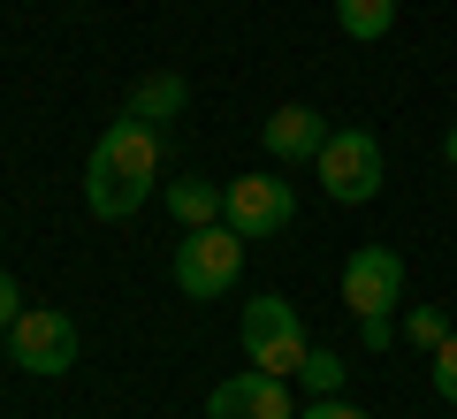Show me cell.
<instances>
[{"mask_svg": "<svg viewBox=\"0 0 457 419\" xmlns=\"http://www.w3.org/2000/svg\"><path fill=\"white\" fill-rule=\"evenodd\" d=\"M237 274H245V237L228 222H213V229H183V244H176V290L183 297H228L237 290Z\"/></svg>", "mask_w": 457, "mask_h": 419, "instance_id": "cell-3", "label": "cell"}, {"mask_svg": "<svg viewBox=\"0 0 457 419\" xmlns=\"http://www.w3.org/2000/svg\"><path fill=\"white\" fill-rule=\"evenodd\" d=\"M442 153H450V168H457V122H450V138H442Z\"/></svg>", "mask_w": 457, "mask_h": 419, "instance_id": "cell-19", "label": "cell"}, {"mask_svg": "<svg viewBox=\"0 0 457 419\" xmlns=\"http://www.w3.org/2000/svg\"><path fill=\"white\" fill-rule=\"evenodd\" d=\"M161 198H168V214H176V229H213V222H221V183H206L198 168L176 176Z\"/></svg>", "mask_w": 457, "mask_h": 419, "instance_id": "cell-11", "label": "cell"}, {"mask_svg": "<svg viewBox=\"0 0 457 419\" xmlns=\"http://www.w3.org/2000/svg\"><path fill=\"white\" fill-rule=\"evenodd\" d=\"M206 419H297V404H290V381L282 373H228V381H213V397H206Z\"/></svg>", "mask_w": 457, "mask_h": 419, "instance_id": "cell-8", "label": "cell"}, {"mask_svg": "<svg viewBox=\"0 0 457 419\" xmlns=\"http://www.w3.org/2000/svg\"><path fill=\"white\" fill-rule=\"evenodd\" d=\"M427 373H435V397H442V404H457V328L435 343V351H427Z\"/></svg>", "mask_w": 457, "mask_h": 419, "instance_id": "cell-14", "label": "cell"}, {"mask_svg": "<svg viewBox=\"0 0 457 419\" xmlns=\"http://www.w3.org/2000/svg\"><path fill=\"white\" fill-rule=\"evenodd\" d=\"M0 358H8V336H0Z\"/></svg>", "mask_w": 457, "mask_h": 419, "instance_id": "cell-20", "label": "cell"}, {"mask_svg": "<svg viewBox=\"0 0 457 419\" xmlns=\"http://www.w3.org/2000/svg\"><path fill=\"white\" fill-rule=\"evenodd\" d=\"M381 138L366 122H343V130H328V146H320V183H328V198L336 206H366V198L381 191Z\"/></svg>", "mask_w": 457, "mask_h": 419, "instance_id": "cell-4", "label": "cell"}, {"mask_svg": "<svg viewBox=\"0 0 457 419\" xmlns=\"http://www.w3.org/2000/svg\"><path fill=\"white\" fill-rule=\"evenodd\" d=\"M396 297H404V259L389 244H359L343 259V306L351 313H396Z\"/></svg>", "mask_w": 457, "mask_h": 419, "instance_id": "cell-7", "label": "cell"}, {"mask_svg": "<svg viewBox=\"0 0 457 419\" xmlns=\"http://www.w3.org/2000/svg\"><path fill=\"white\" fill-rule=\"evenodd\" d=\"M336 23H343L351 38H366V46H374V38H389L396 0H336Z\"/></svg>", "mask_w": 457, "mask_h": 419, "instance_id": "cell-12", "label": "cell"}, {"mask_svg": "<svg viewBox=\"0 0 457 419\" xmlns=\"http://www.w3.org/2000/svg\"><path fill=\"white\" fill-rule=\"evenodd\" d=\"M16 321H23V290H16V274L0 267V336H8Z\"/></svg>", "mask_w": 457, "mask_h": 419, "instance_id": "cell-18", "label": "cell"}, {"mask_svg": "<svg viewBox=\"0 0 457 419\" xmlns=\"http://www.w3.org/2000/svg\"><path fill=\"white\" fill-rule=\"evenodd\" d=\"M290 214H297V191L282 176H260V168H252V176H228L221 183V222L237 229V237H275V229H290Z\"/></svg>", "mask_w": 457, "mask_h": 419, "instance_id": "cell-6", "label": "cell"}, {"mask_svg": "<svg viewBox=\"0 0 457 419\" xmlns=\"http://www.w3.org/2000/svg\"><path fill=\"white\" fill-rule=\"evenodd\" d=\"M237 336H245V358L260 373H282V381H297V366H305V351H312V336H305V321H297V306L282 290H260L245 306V321H237Z\"/></svg>", "mask_w": 457, "mask_h": 419, "instance_id": "cell-2", "label": "cell"}, {"mask_svg": "<svg viewBox=\"0 0 457 419\" xmlns=\"http://www.w3.org/2000/svg\"><path fill=\"white\" fill-rule=\"evenodd\" d=\"M297 381H305V397H343V358L328 351V343H312L305 366H297Z\"/></svg>", "mask_w": 457, "mask_h": 419, "instance_id": "cell-13", "label": "cell"}, {"mask_svg": "<svg viewBox=\"0 0 457 419\" xmlns=\"http://www.w3.org/2000/svg\"><path fill=\"white\" fill-rule=\"evenodd\" d=\"M404 336L420 343V351H435V343L450 336V321H442V306H420V313H411V321H404Z\"/></svg>", "mask_w": 457, "mask_h": 419, "instance_id": "cell-15", "label": "cell"}, {"mask_svg": "<svg viewBox=\"0 0 457 419\" xmlns=\"http://www.w3.org/2000/svg\"><path fill=\"white\" fill-rule=\"evenodd\" d=\"M8 358H16L23 373H38V381L69 373L77 366V321H69L62 306H23V321L8 328Z\"/></svg>", "mask_w": 457, "mask_h": 419, "instance_id": "cell-5", "label": "cell"}, {"mask_svg": "<svg viewBox=\"0 0 457 419\" xmlns=\"http://www.w3.org/2000/svg\"><path fill=\"white\" fill-rule=\"evenodd\" d=\"M153 191H161V122L122 114V122L99 130L92 161H84V206L99 222H130Z\"/></svg>", "mask_w": 457, "mask_h": 419, "instance_id": "cell-1", "label": "cell"}, {"mask_svg": "<svg viewBox=\"0 0 457 419\" xmlns=\"http://www.w3.org/2000/svg\"><path fill=\"white\" fill-rule=\"evenodd\" d=\"M297 419H374V412H359L351 397H312V404H305Z\"/></svg>", "mask_w": 457, "mask_h": 419, "instance_id": "cell-17", "label": "cell"}, {"mask_svg": "<svg viewBox=\"0 0 457 419\" xmlns=\"http://www.w3.org/2000/svg\"><path fill=\"white\" fill-rule=\"evenodd\" d=\"M359 343H366V351H389V343H396V321H389V313H359Z\"/></svg>", "mask_w": 457, "mask_h": 419, "instance_id": "cell-16", "label": "cell"}, {"mask_svg": "<svg viewBox=\"0 0 457 419\" xmlns=\"http://www.w3.org/2000/svg\"><path fill=\"white\" fill-rule=\"evenodd\" d=\"M260 146H267V161H282V168H297V161H320V146H328V130H320V114L312 107H275L260 122Z\"/></svg>", "mask_w": 457, "mask_h": 419, "instance_id": "cell-9", "label": "cell"}, {"mask_svg": "<svg viewBox=\"0 0 457 419\" xmlns=\"http://www.w3.org/2000/svg\"><path fill=\"white\" fill-rule=\"evenodd\" d=\"M183 107H191V84H183L176 69H153V77H137V92H130L122 114H137V122H176Z\"/></svg>", "mask_w": 457, "mask_h": 419, "instance_id": "cell-10", "label": "cell"}]
</instances>
